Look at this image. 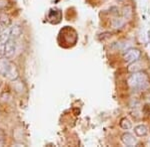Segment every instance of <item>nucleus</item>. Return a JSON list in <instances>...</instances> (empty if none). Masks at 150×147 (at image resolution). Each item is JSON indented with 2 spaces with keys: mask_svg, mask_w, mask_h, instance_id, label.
Masks as SVG:
<instances>
[{
  "mask_svg": "<svg viewBox=\"0 0 150 147\" xmlns=\"http://www.w3.org/2000/svg\"><path fill=\"white\" fill-rule=\"evenodd\" d=\"M16 51V43L13 38H10L4 44V57L7 59H11L14 56Z\"/></svg>",
  "mask_w": 150,
  "mask_h": 147,
  "instance_id": "nucleus-3",
  "label": "nucleus"
},
{
  "mask_svg": "<svg viewBox=\"0 0 150 147\" xmlns=\"http://www.w3.org/2000/svg\"><path fill=\"white\" fill-rule=\"evenodd\" d=\"M0 21L3 22L4 24H6V25H8L10 23V19H9V17L6 14H0Z\"/></svg>",
  "mask_w": 150,
  "mask_h": 147,
  "instance_id": "nucleus-15",
  "label": "nucleus"
},
{
  "mask_svg": "<svg viewBox=\"0 0 150 147\" xmlns=\"http://www.w3.org/2000/svg\"><path fill=\"white\" fill-rule=\"evenodd\" d=\"M121 140L124 145L129 146V147L136 146V144H137V139L135 138L131 133H128V132L124 133L121 136Z\"/></svg>",
  "mask_w": 150,
  "mask_h": 147,
  "instance_id": "nucleus-4",
  "label": "nucleus"
},
{
  "mask_svg": "<svg viewBox=\"0 0 150 147\" xmlns=\"http://www.w3.org/2000/svg\"><path fill=\"white\" fill-rule=\"evenodd\" d=\"M119 125H120V127H121L122 129H124V130H128V129H130L132 127L131 121H130L128 118H126V117H123V118L120 120Z\"/></svg>",
  "mask_w": 150,
  "mask_h": 147,
  "instance_id": "nucleus-10",
  "label": "nucleus"
},
{
  "mask_svg": "<svg viewBox=\"0 0 150 147\" xmlns=\"http://www.w3.org/2000/svg\"><path fill=\"white\" fill-rule=\"evenodd\" d=\"M124 24H125V21L123 20V19L117 18V19H115V20L113 21V27L116 28V29L121 28V27H123V26H124Z\"/></svg>",
  "mask_w": 150,
  "mask_h": 147,
  "instance_id": "nucleus-12",
  "label": "nucleus"
},
{
  "mask_svg": "<svg viewBox=\"0 0 150 147\" xmlns=\"http://www.w3.org/2000/svg\"><path fill=\"white\" fill-rule=\"evenodd\" d=\"M4 136H5V133L3 132V130L0 129V139H2V140H4Z\"/></svg>",
  "mask_w": 150,
  "mask_h": 147,
  "instance_id": "nucleus-18",
  "label": "nucleus"
},
{
  "mask_svg": "<svg viewBox=\"0 0 150 147\" xmlns=\"http://www.w3.org/2000/svg\"><path fill=\"white\" fill-rule=\"evenodd\" d=\"M5 77H7V78H8L12 82L15 81V79H18V78H19V71H18V69H17V67L11 63Z\"/></svg>",
  "mask_w": 150,
  "mask_h": 147,
  "instance_id": "nucleus-5",
  "label": "nucleus"
},
{
  "mask_svg": "<svg viewBox=\"0 0 150 147\" xmlns=\"http://www.w3.org/2000/svg\"><path fill=\"white\" fill-rule=\"evenodd\" d=\"M123 16H124V17L126 18V19L131 18V16H132V9H131V7H129V6L125 7L124 10H123Z\"/></svg>",
  "mask_w": 150,
  "mask_h": 147,
  "instance_id": "nucleus-13",
  "label": "nucleus"
},
{
  "mask_svg": "<svg viewBox=\"0 0 150 147\" xmlns=\"http://www.w3.org/2000/svg\"><path fill=\"white\" fill-rule=\"evenodd\" d=\"M138 61H139V60H138ZM138 61L131 63V65L128 67V71H129L130 73H135V72H138V71L141 70V67H140L141 65L139 64Z\"/></svg>",
  "mask_w": 150,
  "mask_h": 147,
  "instance_id": "nucleus-11",
  "label": "nucleus"
},
{
  "mask_svg": "<svg viewBox=\"0 0 150 147\" xmlns=\"http://www.w3.org/2000/svg\"><path fill=\"white\" fill-rule=\"evenodd\" d=\"M10 64L11 63L9 62V59H7L5 57L1 58V59H0V74L3 75V76H6Z\"/></svg>",
  "mask_w": 150,
  "mask_h": 147,
  "instance_id": "nucleus-6",
  "label": "nucleus"
},
{
  "mask_svg": "<svg viewBox=\"0 0 150 147\" xmlns=\"http://www.w3.org/2000/svg\"><path fill=\"white\" fill-rule=\"evenodd\" d=\"M4 57V44L0 43V59Z\"/></svg>",
  "mask_w": 150,
  "mask_h": 147,
  "instance_id": "nucleus-16",
  "label": "nucleus"
},
{
  "mask_svg": "<svg viewBox=\"0 0 150 147\" xmlns=\"http://www.w3.org/2000/svg\"><path fill=\"white\" fill-rule=\"evenodd\" d=\"M134 133L138 137H143L148 133V128H147L146 125L139 124L134 127Z\"/></svg>",
  "mask_w": 150,
  "mask_h": 147,
  "instance_id": "nucleus-7",
  "label": "nucleus"
},
{
  "mask_svg": "<svg viewBox=\"0 0 150 147\" xmlns=\"http://www.w3.org/2000/svg\"><path fill=\"white\" fill-rule=\"evenodd\" d=\"M140 57H141V51L139 49H136V48H130L123 55L124 61L126 63H129V64L138 61Z\"/></svg>",
  "mask_w": 150,
  "mask_h": 147,
  "instance_id": "nucleus-2",
  "label": "nucleus"
},
{
  "mask_svg": "<svg viewBox=\"0 0 150 147\" xmlns=\"http://www.w3.org/2000/svg\"><path fill=\"white\" fill-rule=\"evenodd\" d=\"M6 24H4L3 22H1V21H0V33L1 32H3L4 30H5L6 29Z\"/></svg>",
  "mask_w": 150,
  "mask_h": 147,
  "instance_id": "nucleus-17",
  "label": "nucleus"
},
{
  "mask_svg": "<svg viewBox=\"0 0 150 147\" xmlns=\"http://www.w3.org/2000/svg\"><path fill=\"white\" fill-rule=\"evenodd\" d=\"M10 6V1L9 0H0V10L6 9Z\"/></svg>",
  "mask_w": 150,
  "mask_h": 147,
  "instance_id": "nucleus-14",
  "label": "nucleus"
},
{
  "mask_svg": "<svg viewBox=\"0 0 150 147\" xmlns=\"http://www.w3.org/2000/svg\"><path fill=\"white\" fill-rule=\"evenodd\" d=\"M21 34H22V29L19 25H14L10 28V35L11 38H13V39L18 38Z\"/></svg>",
  "mask_w": 150,
  "mask_h": 147,
  "instance_id": "nucleus-8",
  "label": "nucleus"
},
{
  "mask_svg": "<svg viewBox=\"0 0 150 147\" xmlns=\"http://www.w3.org/2000/svg\"><path fill=\"white\" fill-rule=\"evenodd\" d=\"M128 86L134 90H145L149 86V79L147 75L143 72H135L127 79Z\"/></svg>",
  "mask_w": 150,
  "mask_h": 147,
  "instance_id": "nucleus-1",
  "label": "nucleus"
},
{
  "mask_svg": "<svg viewBox=\"0 0 150 147\" xmlns=\"http://www.w3.org/2000/svg\"><path fill=\"white\" fill-rule=\"evenodd\" d=\"M3 145H4V140L0 139V146H3Z\"/></svg>",
  "mask_w": 150,
  "mask_h": 147,
  "instance_id": "nucleus-19",
  "label": "nucleus"
},
{
  "mask_svg": "<svg viewBox=\"0 0 150 147\" xmlns=\"http://www.w3.org/2000/svg\"><path fill=\"white\" fill-rule=\"evenodd\" d=\"M11 38V35H10V28H6L3 32L0 33V43L2 44H5V42L8 39Z\"/></svg>",
  "mask_w": 150,
  "mask_h": 147,
  "instance_id": "nucleus-9",
  "label": "nucleus"
}]
</instances>
